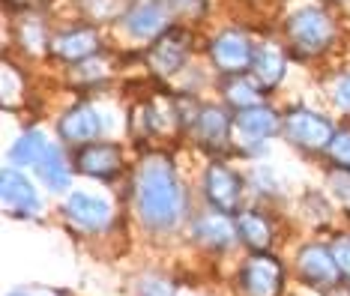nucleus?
<instances>
[{
	"mask_svg": "<svg viewBox=\"0 0 350 296\" xmlns=\"http://www.w3.org/2000/svg\"><path fill=\"white\" fill-rule=\"evenodd\" d=\"M135 204L141 219L156 230H171L183 219V191L174 165L165 156L144 159L135 183Z\"/></svg>",
	"mask_w": 350,
	"mask_h": 296,
	"instance_id": "f257e3e1",
	"label": "nucleus"
},
{
	"mask_svg": "<svg viewBox=\"0 0 350 296\" xmlns=\"http://www.w3.org/2000/svg\"><path fill=\"white\" fill-rule=\"evenodd\" d=\"M332 33H336V27H332V21L321 10H299L288 21V36H291L293 51L306 54V57L323 51L332 42Z\"/></svg>",
	"mask_w": 350,
	"mask_h": 296,
	"instance_id": "f03ea898",
	"label": "nucleus"
},
{
	"mask_svg": "<svg viewBox=\"0 0 350 296\" xmlns=\"http://www.w3.org/2000/svg\"><path fill=\"white\" fill-rule=\"evenodd\" d=\"M284 287V269L267 252H258L254 258L243 263L240 291L243 296H278Z\"/></svg>",
	"mask_w": 350,
	"mask_h": 296,
	"instance_id": "7ed1b4c3",
	"label": "nucleus"
},
{
	"mask_svg": "<svg viewBox=\"0 0 350 296\" xmlns=\"http://www.w3.org/2000/svg\"><path fill=\"white\" fill-rule=\"evenodd\" d=\"M284 135H288L297 147H306V150H326L329 141L336 138L329 120H323L321 114L306 111V108H297L284 117Z\"/></svg>",
	"mask_w": 350,
	"mask_h": 296,
	"instance_id": "20e7f679",
	"label": "nucleus"
},
{
	"mask_svg": "<svg viewBox=\"0 0 350 296\" xmlns=\"http://www.w3.org/2000/svg\"><path fill=\"white\" fill-rule=\"evenodd\" d=\"M171 18L168 0H135L126 12V30L135 39H153L162 36Z\"/></svg>",
	"mask_w": 350,
	"mask_h": 296,
	"instance_id": "39448f33",
	"label": "nucleus"
},
{
	"mask_svg": "<svg viewBox=\"0 0 350 296\" xmlns=\"http://www.w3.org/2000/svg\"><path fill=\"white\" fill-rule=\"evenodd\" d=\"M204 189H206V201H210V206H216L219 213H234L237 204H240L243 183L228 165L213 162L210 167H206Z\"/></svg>",
	"mask_w": 350,
	"mask_h": 296,
	"instance_id": "423d86ee",
	"label": "nucleus"
},
{
	"mask_svg": "<svg viewBox=\"0 0 350 296\" xmlns=\"http://www.w3.org/2000/svg\"><path fill=\"white\" fill-rule=\"evenodd\" d=\"M230 126H234V135L240 138L243 147L254 150L258 144H264L267 138H273V135L278 132V117L269 108L254 105V108L237 111V117H234V123Z\"/></svg>",
	"mask_w": 350,
	"mask_h": 296,
	"instance_id": "0eeeda50",
	"label": "nucleus"
},
{
	"mask_svg": "<svg viewBox=\"0 0 350 296\" xmlns=\"http://www.w3.org/2000/svg\"><path fill=\"white\" fill-rule=\"evenodd\" d=\"M186 54H189V33H183V30H165V33L156 39V45L150 48L147 66L153 69L156 75L165 78L186 63Z\"/></svg>",
	"mask_w": 350,
	"mask_h": 296,
	"instance_id": "6e6552de",
	"label": "nucleus"
},
{
	"mask_svg": "<svg viewBox=\"0 0 350 296\" xmlns=\"http://www.w3.org/2000/svg\"><path fill=\"white\" fill-rule=\"evenodd\" d=\"M297 269L308 284H317V287L338 284V278H341L338 263L326 245H306L297 258Z\"/></svg>",
	"mask_w": 350,
	"mask_h": 296,
	"instance_id": "1a4fd4ad",
	"label": "nucleus"
},
{
	"mask_svg": "<svg viewBox=\"0 0 350 296\" xmlns=\"http://www.w3.org/2000/svg\"><path fill=\"white\" fill-rule=\"evenodd\" d=\"M252 45L249 39L243 33H237V30H228V33H221L216 42L210 45V57L213 63L221 69V72H243L252 66Z\"/></svg>",
	"mask_w": 350,
	"mask_h": 296,
	"instance_id": "9d476101",
	"label": "nucleus"
},
{
	"mask_svg": "<svg viewBox=\"0 0 350 296\" xmlns=\"http://www.w3.org/2000/svg\"><path fill=\"white\" fill-rule=\"evenodd\" d=\"M66 215L75 221V225H81L87 230H102L111 221V206L108 201H102L96 195H87V191H75V195H69L66 201Z\"/></svg>",
	"mask_w": 350,
	"mask_h": 296,
	"instance_id": "9b49d317",
	"label": "nucleus"
},
{
	"mask_svg": "<svg viewBox=\"0 0 350 296\" xmlns=\"http://www.w3.org/2000/svg\"><path fill=\"white\" fill-rule=\"evenodd\" d=\"M75 167L84 177H96V180H111L120 171V150L111 144H87L78 153Z\"/></svg>",
	"mask_w": 350,
	"mask_h": 296,
	"instance_id": "f8f14e48",
	"label": "nucleus"
},
{
	"mask_svg": "<svg viewBox=\"0 0 350 296\" xmlns=\"http://www.w3.org/2000/svg\"><path fill=\"white\" fill-rule=\"evenodd\" d=\"M3 204L10 206L15 215H33L39 210V195L30 186L27 177H21L18 171H3Z\"/></svg>",
	"mask_w": 350,
	"mask_h": 296,
	"instance_id": "ddd939ff",
	"label": "nucleus"
},
{
	"mask_svg": "<svg viewBox=\"0 0 350 296\" xmlns=\"http://www.w3.org/2000/svg\"><path fill=\"white\" fill-rule=\"evenodd\" d=\"M252 75H254V84L269 90L282 81L284 75V51L273 42H264L260 48H254L252 54Z\"/></svg>",
	"mask_w": 350,
	"mask_h": 296,
	"instance_id": "4468645a",
	"label": "nucleus"
},
{
	"mask_svg": "<svg viewBox=\"0 0 350 296\" xmlns=\"http://www.w3.org/2000/svg\"><path fill=\"white\" fill-rule=\"evenodd\" d=\"M102 132V120L99 114L93 108H72L69 114H63L60 120V135L66 141H72V144H84V141H93L96 135Z\"/></svg>",
	"mask_w": 350,
	"mask_h": 296,
	"instance_id": "2eb2a0df",
	"label": "nucleus"
},
{
	"mask_svg": "<svg viewBox=\"0 0 350 296\" xmlns=\"http://www.w3.org/2000/svg\"><path fill=\"white\" fill-rule=\"evenodd\" d=\"M228 132H230V120L225 117L221 108H204L195 120V135L204 147L210 150H221L228 144Z\"/></svg>",
	"mask_w": 350,
	"mask_h": 296,
	"instance_id": "dca6fc26",
	"label": "nucleus"
},
{
	"mask_svg": "<svg viewBox=\"0 0 350 296\" xmlns=\"http://www.w3.org/2000/svg\"><path fill=\"white\" fill-rule=\"evenodd\" d=\"M99 48V36L96 30H69L54 39V54L69 63H78V60H87L93 57Z\"/></svg>",
	"mask_w": 350,
	"mask_h": 296,
	"instance_id": "f3484780",
	"label": "nucleus"
},
{
	"mask_svg": "<svg viewBox=\"0 0 350 296\" xmlns=\"http://www.w3.org/2000/svg\"><path fill=\"white\" fill-rule=\"evenodd\" d=\"M237 234L245 245H252L254 252H264L273 239V230H269V221L260 213H243L240 221H237Z\"/></svg>",
	"mask_w": 350,
	"mask_h": 296,
	"instance_id": "a211bd4d",
	"label": "nucleus"
},
{
	"mask_svg": "<svg viewBox=\"0 0 350 296\" xmlns=\"http://www.w3.org/2000/svg\"><path fill=\"white\" fill-rule=\"evenodd\" d=\"M198 239H201L204 245H213V249H225V245L234 243V225H230L228 219H221V215H204L201 221H198L195 228Z\"/></svg>",
	"mask_w": 350,
	"mask_h": 296,
	"instance_id": "6ab92c4d",
	"label": "nucleus"
},
{
	"mask_svg": "<svg viewBox=\"0 0 350 296\" xmlns=\"http://www.w3.org/2000/svg\"><path fill=\"white\" fill-rule=\"evenodd\" d=\"M39 177H42V183L51 191H66V186H69V167H66V162H63V153L57 147L45 150L42 162H39Z\"/></svg>",
	"mask_w": 350,
	"mask_h": 296,
	"instance_id": "aec40b11",
	"label": "nucleus"
},
{
	"mask_svg": "<svg viewBox=\"0 0 350 296\" xmlns=\"http://www.w3.org/2000/svg\"><path fill=\"white\" fill-rule=\"evenodd\" d=\"M45 150H49V141H45V135L42 132H27V135H21L18 141L12 144V150H10V159H12V165H39L42 162V156H45Z\"/></svg>",
	"mask_w": 350,
	"mask_h": 296,
	"instance_id": "412c9836",
	"label": "nucleus"
},
{
	"mask_svg": "<svg viewBox=\"0 0 350 296\" xmlns=\"http://www.w3.org/2000/svg\"><path fill=\"white\" fill-rule=\"evenodd\" d=\"M225 96H228V102L230 105H237V108H254L260 102V96H258V90L245 81V78H234L228 87H225Z\"/></svg>",
	"mask_w": 350,
	"mask_h": 296,
	"instance_id": "4be33fe9",
	"label": "nucleus"
},
{
	"mask_svg": "<svg viewBox=\"0 0 350 296\" xmlns=\"http://www.w3.org/2000/svg\"><path fill=\"white\" fill-rule=\"evenodd\" d=\"M329 252H332V258H336V263H338L341 275L350 278V237H336L332 239V245H329Z\"/></svg>",
	"mask_w": 350,
	"mask_h": 296,
	"instance_id": "5701e85b",
	"label": "nucleus"
},
{
	"mask_svg": "<svg viewBox=\"0 0 350 296\" xmlns=\"http://www.w3.org/2000/svg\"><path fill=\"white\" fill-rule=\"evenodd\" d=\"M326 153H329L332 159H336L338 165L350 167V135H347V132L336 135V138L329 141V147H326Z\"/></svg>",
	"mask_w": 350,
	"mask_h": 296,
	"instance_id": "b1692460",
	"label": "nucleus"
},
{
	"mask_svg": "<svg viewBox=\"0 0 350 296\" xmlns=\"http://www.w3.org/2000/svg\"><path fill=\"white\" fill-rule=\"evenodd\" d=\"M329 186H332V191H336V198H341V201L350 204V167L347 171H332L329 174Z\"/></svg>",
	"mask_w": 350,
	"mask_h": 296,
	"instance_id": "393cba45",
	"label": "nucleus"
},
{
	"mask_svg": "<svg viewBox=\"0 0 350 296\" xmlns=\"http://www.w3.org/2000/svg\"><path fill=\"white\" fill-rule=\"evenodd\" d=\"M168 6L174 12H183V15H201L206 0H168Z\"/></svg>",
	"mask_w": 350,
	"mask_h": 296,
	"instance_id": "a878e982",
	"label": "nucleus"
},
{
	"mask_svg": "<svg viewBox=\"0 0 350 296\" xmlns=\"http://www.w3.org/2000/svg\"><path fill=\"white\" fill-rule=\"evenodd\" d=\"M141 293L144 296H174V291L165 282H153V278H147V282H141Z\"/></svg>",
	"mask_w": 350,
	"mask_h": 296,
	"instance_id": "bb28decb",
	"label": "nucleus"
},
{
	"mask_svg": "<svg viewBox=\"0 0 350 296\" xmlns=\"http://www.w3.org/2000/svg\"><path fill=\"white\" fill-rule=\"evenodd\" d=\"M336 102H338L341 111H350V75H345L336 84Z\"/></svg>",
	"mask_w": 350,
	"mask_h": 296,
	"instance_id": "cd10ccee",
	"label": "nucleus"
},
{
	"mask_svg": "<svg viewBox=\"0 0 350 296\" xmlns=\"http://www.w3.org/2000/svg\"><path fill=\"white\" fill-rule=\"evenodd\" d=\"M10 296H25V293H10Z\"/></svg>",
	"mask_w": 350,
	"mask_h": 296,
	"instance_id": "c85d7f7f",
	"label": "nucleus"
}]
</instances>
